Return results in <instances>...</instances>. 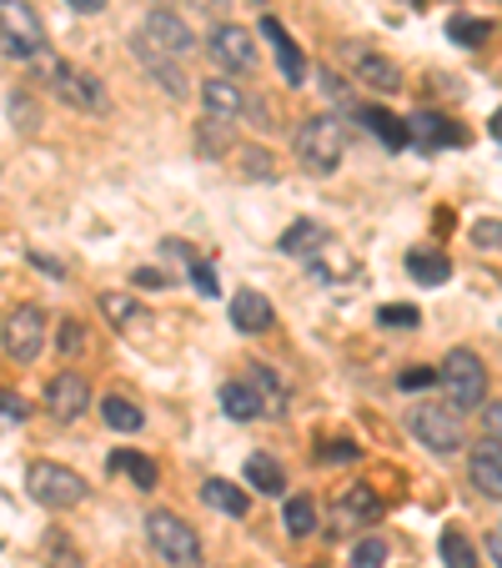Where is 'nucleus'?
I'll list each match as a JSON object with an SVG mask.
<instances>
[{"label": "nucleus", "mask_w": 502, "mask_h": 568, "mask_svg": "<svg viewBox=\"0 0 502 568\" xmlns=\"http://www.w3.org/2000/svg\"><path fill=\"white\" fill-rule=\"evenodd\" d=\"M432 383H442V367H407L402 377H397V387H402V393H417V387H432Z\"/></svg>", "instance_id": "f704fd0d"}, {"label": "nucleus", "mask_w": 502, "mask_h": 568, "mask_svg": "<svg viewBox=\"0 0 502 568\" xmlns=\"http://www.w3.org/2000/svg\"><path fill=\"white\" fill-rule=\"evenodd\" d=\"M347 61H352V71H357V81H362V87H372V91H402V71H397L387 55L367 51V45H347Z\"/></svg>", "instance_id": "ddd939ff"}, {"label": "nucleus", "mask_w": 502, "mask_h": 568, "mask_svg": "<svg viewBox=\"0 0 502 568\" xmlns=\"http://www.w3.org/2000/svg\"><path fill=\"white\" fill-rule=\"evenodd\" d=\"M31 71L41 75V81H51L55 97L71 101L75 111H106V106H111V101H106V87H101L96 75H91V71H75V65H65V61H55L51 51L35 55Z\"/></svg>", "instance_id": "f257e3e1"}, {"label": "nucleus", "mask_w": 502, "mask_h": 568, "mask_svg": "<svg viewBox=\"0 0 502 568\" xmlns=\"http://www.w3.org/2000/svg\"><path fill=\"white\" fill-rule=\"evenodd\" d=\"M488 126H492V141H498V146H502V111H492V121H488Z\"/></svg>", "instance_id": "09e8293b"}, {"label": "nucleus", "mask_w": 502, "mask_h": 568, "mask_svg": "<svg viewBox=\"0 0 502 568\" xmlns=\"http://www.w3.org/2000/svg\"><path fill=\"white\" fill-rule=\"evenodd\" d=\"M212 61L222 65V71H252V65H257V45H252V31H242V26H216V36H212Z\"/></svg>", "instance_id": "9d476101"}, {"label": "nucleus", "mask_w": 502, "mask_h": 568, "mask_svg": "<svg viewBox=\"0 0 502 568\" xmlns=\"http://www.w3.org/2000/svg\"><path fill=\"white\" fill-rule=\"evenodd\" d=\"M202 498H206V508H216V514H226V518H246V508H252V498H246L236 483H226V478H206Z\"/></svg>", "instance_id": "6ab92c4d"}, {"label": "nucleus", "mask_w": 502, "mask_h": 568, "mask_svg": "<svg viewBox=\"0 0 502 568\" xmlns=\"http://www.w3.org/2000/svg\"><path fill=\"white\" fill-rule=\"evenodd\" d=\"M377 322H382V327H402L407 333V327H417L422 317H417V307H407V302H392V307L377 312Z\"/></svg>", "instance_id": "c9c22d12"}, {"label": "nucleus", "mask_w": 502, "mask_h": 568, "mask_svg": "<svg viewBox=\"0 0 502 568\" xmlns=\"http://www.w3.org/2000/svg\"><path fill=\"white\" fill-rule=\"evenodd\" d=\"M146 538H151V548H156V554L166 558L172 568H196V564H202V544H196L192 524H182V518L166 514V508L146 514Z\"/></svg>", "instance_id": "20e7f679"}, {"label": "nucleus", "mask_w": 502, "mask_h": 568, "mask_svg": "<svg viewBox=\"0 0 502 568\" xmlns=\"http://www.w3.org/2000/svg\"><path fill=\"white\" fill-rule=\"evenodd\" d=\"M387 564V544L382 538H362V544L352 548V568H382Z\"/></svg>", "instance_id": "72a5a7b5"}, {"label": "nucleus", "mask_w": 502, "mask_h": 568, "mask_svg": "<svg viewBox=\"0 0 502 568\" xmlns=\"http://www.w3.org/2000/svg\"><path fill=\"white\" fill-rule=\"evenodd\" d=\"M317 458L321 463H357V448H352V443H327Z\"/></svg>", "instance_id": "58836bf2"}, {"label": "nucleus", "mask_w": 502, "mask_h": 568, "mask_svg": "<svg viewBox=\"0 0 502 568\" xmlns=\"http://www.w3.org/2000/svg\"><path fill=\"white\" fill-rule=\"evenodd\" d=\"M357 116H362L367 126H372V136H382V141H387V146H392V151H402L407 141H412V131H407L402 121L392 116V111H372V106H367V111H357Z\"/></svg>", "instance_id": "393cba45"}, {"label": "nucleus", "mask_w": 502, "mask_h": 568, "mask_svg": "<svg viewBox=\"0 0 502 568\" xmlns=\"http://www.w3.org/2000/svg\"><path fill=\"white\" fill-rule=\"evenodd\" d=\"M482 433L502 443V403H488V408H482Z\"/></svg>", "instance_id": "ea45409f"}, {"label": "nucleus", "mask_w": 502, "mask_h": 568, "mask_svg": "<svg viewBox=\"0 0 502 568\" xmlns=\"http://www.w3.org/2000/svg\"><path fill=\"white\" fill-rule=\"evenodd\" d=\"M136 287H166V272H156V267L136 272Z\"/></svg>", "instance_id": "c03bdc74"}, {"label": "nucleus", "mask_w": 502, "mask_h": 568, "mask_svg": "<svg viewBox=\"0 0 502 568\" xmlns=\"http://www.w3.org/2000/svg\"><path fill=\"white\" fill-rule=\"evenodd\" d=\"M472 247L498 252L502 247V222H478V226H472Z\"/></svg>", "instance_id": "e433bc0d"}, {"label": "nucleus", "mask_w": 502, "mask_h": 568, "mask_svg": "<svg viewBox=\"0 0 502 568\" xmlns=\"http://www.w3.org/2000/svg\"><path fill=\"white\" fill-rule=\"evenodd\" d=\"M277 247L287 252V257H317V252L331 247V232L321 222H291L287 236H281Z\"/></svg>", "instance_id": "a211bd4d"}, {"label": "nucleus", "mask_w": 502, "mask_h": 568, "mask_svg": "<svg viewBox=\"0 0 502 568\" xmlns=\"http://www.w3.org/2000/svg\"><path fill=\"white\" fill-rule=\"evenodd\" d=\"M202 101H206V116H216V121H232L236 111H242V91H236L226 75L202 81Z\"/></svg>", "instance_id": "4be33fe9"}, {"label": "nucleus", "mask_w": 502, "mask_h": 568, "mask_svg": "<svg viewBox=\"0 0 502 568\" xmlns=\"http://www.w3.org/2000/svg\"><path fill=\"white\" fill-rule=\"evenodd\" d=\"M412 433L422 438V448L432 453H462V418L452 403H422V408H412Z\"/></svg>", "instance_id": "0eeeda50"}, {"label": "nucleus", "mask_w": 502, "mask_h": 568, "mask_svg": "<svg viewBox=\"0 0 502 568\" xmlns=\"http://www.w3.org/2000/svg\"><path fill=\"white\" fill-rule=\"evenodd\" d=\"M297 161L307 166L311 176L337 172V161H342V121H337V116L301 121V131H297Z\"/></svg>", "instance_id": "f03ea898"}, {"label": "nucleus", "mask_w": 502, "mask_h": 568, "mask_svg": "<svg viewBox=\"0 0 502 568\" xmlns=\"http://www.w3.org/2000/svg\"><path fill=\"white\" fill-rule=\"evenodd\" d=\"M448 36L458 45H482L492 36V21H472V16H452L448 21Z\"/></svg>", "instance_id": "473e14b6"}, {"label": "nucleus", "mask_w": 502, "mask_h": 568, "mask_svg": "<svg viewBox=\"0 0 502 568\" xmlns=\"http://www.w3.org/2000/svg\"><path fill=\"white\" fill-rule=\"evenodd\" d=\"M438 548H442V564L448 568H478V554H472V544L458 534V528H448Z\"/></svg>", "instance_id": "7c9ffc66"}, {"label": "nucleus", "mask_w": 502, "mask_h": 568, "mask_svg": "<svg viewBox=\"0 0 502 568\" xmlns=\"http://www.w3.org/2000/svg\"><path fill=\"white\" fill-rule=\"evenodd\" d=\"M0 45L11 61H35L45 51V31L25 0H0Z\"/></svg>", "instance_id": "423d86ee"}, {"label": "nucleus", "mask_w": 502, "mask_h": 568, "mask_svg": "<svg viewBox=\"0 0 502 568\" xmlns=\"http://www.w3.org/2000/svg\"><path fill=\"white\" fill-rule=\"evenodd\" d=\"M407 272H412L422 287H442L452 277V262L442 252H407Z\"/></svg>", "instance_id": "b1692460"}, {"label": "nucleus", "mask_w": 502, "mask_h": 568, "mask_svg": "<svg viewBox=\"0 0 502 568\" xmlns=\"http://www.w3.org/2000/svg\"><path fill=\"white\" fill-rule=\"evenodd\" d=\"M111 473H131L141 494H151V488H156V478H161L156 463H151L146 453H131V448H116V453H111Z\"/></svg>", "instance_id": "5701e85b"}, {"label": "nucleus", "mask_w": 502, "mask_h": 568, "mask_svg": "<svg viewBox=\"0 0 502 568\" xmlns=\"http://www.w3.org/2000/svg\"><path fill=\"white\" fill-rule=\"evenodd\" d=\"M192 282H196V292H202V297H216V292H222V287H216V272H212V262H202V257L192 262Z\"/></svg>", "instance_id": "4c0bfd02"}, {"label": "nucleus", "mask_w": 502, "mask_h": 568, "mask_svg": "<svg viewBox=\"0 0 502 568\" xmlns=\"http://www.w3.org/2000/svg\"><path fill=\"white\" fill-rule=\"evenodd\" d=\"M442 393H448L452 408H482V397H488V367L478 363V353L452 347V353L442 357Z\"/></svg>", "instance_id": "7ed1b4c3"}, {"label": "nucleus", "mask_w": 502, "mask_h": 568, "mask_svg": "<svg viewBox=\"0 0 502 568\" xmlns=\"http://www.w3.org/2000/svg\"><path fill=\"white\" fill-rule=\"evenodd\" d=\"M25 494L41 508H75L86 498V478L61 468V463H31V468H25Z\"/></svg>", "instance_id": "39448f33"}, {"label": "nucleus", "mask_w": 502, "mask_h": 568, "mask_svg": "<svg viewBox=\"0 0 502 568\" xmlns=\"http://www.w3.org/2000/svg\"><path fill=\"white\" fill-rule=\"evenodd\" d=\"M252 387L262 393V403H267V413L272 418H281L287 413V387L272 377V367H262V363H252Z\"/></svg>", "instance_id": "a878e982"}, {"label": "nucleus", "mask_w": 502, "mask_h": 568, "mask_svg": "<svg viewBox=\"0 0 502 568\" xmlns=\"http://www.w3.org/2000/svg\"><path fill=\"white\" fill-rule=\"evenodd\" d=\"M101 312H106L111 327H131V322L146 317V312H141V302L126 297V292H106V297H101Z\"/></svg>", "instance_id": "cd10ccee"}, {"label": "nucleus", "mask_w": 502, "mask_h": 568, "mask_svg": "<svg viewBox=\"0 0 502 568\" xmlns=\"http://www.w3.org/2000/svg\"><path fill=\"white\" fill-rule=\"evenodd\" d=\"M468 478L482 498H502V443L498 438H482L468 453Z\"/></svg>", "instance_id": "f8f14e48"}, {"label": "nucleus", "mask_w": 502, "mask_h": 568, "mask_svg": "<svg viewBox=\"0 0 502 568\" xmlns=\"http://www.w3.org/2000/svg\"><path fill=\"white\" fill-rule=\"evenodd\" d=\"M6 357L11 363H35L41 357V343H45V312L41 307H16L6 317Z\"/></svg>", "instance_id": "6e6552de"}, {"label": "nucleus", "mask_w": 502, "mask_h": 568, "mask_svg": "<svg viewBox=\"0 0 502 568\" xmlns=\"http://www.w3.org/2000/svg\"><path fill=\"white\" fill-rule=\"evenodd\" d=\"M222 408H226V418L252 423L257 413H267V403H262V393L252 383H222Z\"/></svg>", "instance_id": "aec40b11"}, {"label": "nucleus", "mask_w": 502, "mask_h": 568, "mask_svg": "<svg viewBox=\"0 0 502 568\" xmlns=\"http://www.w3.org/2000/svg\"><path fill=\"white\" fill-rule=\"evenodd\" d=\"M412 141H417V146H468V131L452 126L448 116L417 111V116H412Z\"/></svg>", "instance_id": "dca6fc26"}, {"label": "nucleus", "mask_w": 502, "mask_h": 568, "mask_svg": "<svg viewBox=\"0 0 502 568\" xmlns=\"http://www.w3.org/2000/svg\"><path fill=\"white\" fill-rule=\"evenodd\" d=\"M101 418H106L116 433H136L141 428V408L136 403H126V397H106V403H101Z\"/></svg>", "instance_id": "c85d7f7f"}, {"label": "nucleus", "mask_w": 502, "mask_h": 568, "mask_svg": "<svg viewBox=\"0 0 502 568\" xmlns=\"http://www.w3.org/2000/svg\"><path fill=\"white\" fill-rule=\"evenodd\" d=\"M246 483H252V488H262L267 498L287 494V473H281V463L267 458V453H252V458H246Z\"/></svg>", "instance_id": "412c9836"}, {"label": "nucleus", "mask_w": 502, "mask_h": 568, "mask_svg": "<svg viewBox=\"0 0 502 568\" xmlns=\"http://www.w3.org/2000/svg\"><path fill=\"white\" fill-rule=\"evenodd\" d=\"M488 554H492V564L502 568V534H492V538H488Z\"/></svg>", "instance_id": "de8ad7c7"}, {"label": "nucleus", "mask_w": 502, "mask_h": 568, "mask_svg": "<svg viewBox=\"0 0 502 568\" xmlns=\"http://www.w3.org/2000/svg\"><path fill=\"white\" fill-rule=\"evenodd\" d=\"M65 6H75L81 16H96V11H106V0H65Z\"/></svg>", "instance_id": "a18cd8bd"}, {"label": "nucleus", "mask_w": 502, "mask_h": 568, "mask_svg": "<svg viewBox=\"0 0 502 568\" xmlns=\"http://www.w3.org/2000/svg\"><path fill=\"white\" fill-rule=\"evenodd\" d=\"M45 408H51L61 423H75L81 413L91 408V387H86V377H75V373L51 377V387H45Z\"/></svg>", "instance_id": "9b49d317"}, {"label": "nucleus", "mask_w": 502, "mask_h": 568, "mask_svg": "<svg viewBox=\"0 0 502 568\" xmlns=\"http://www.w3.org/2000/svg\"><path fill=\"white\" fill-rule=\"evenodd\" d=\"M498 534H502V528H498Z\"/></svg>", "instance_id": "8fccbe9b"}, {"label": "nucleus", "mask_w": 502, "mask_h": 568, "mask_svg": "<svg viewBox=\"0 0 502 568\" xmlns=\"http://www.w3.org/2000/svg\"><path fill=\"white\" fill-rule=\"evenodd\" d=\"M182 6H192V11H222L226 0H182Z\"/></svg>", "instance_id": "49530a36"}, {"label": "nucleus", "mask_w": 502, "mask_h": 568, "mask_svg": "<svg viewBox=\"0 0 502 568\" xmlns=\"http://www.w3.org/2000/svg\"><path fill=\"white\" fill-rule=\"evenodd\" d=\"M281 524H287L291 538H307L311 528H317V504H311V498H287V508H281Z\"/></svg>", "instance_id": "bb28decb"}, {"label": "nucleus", "mask_w": 502, "mask_h": 568, "mask_svg": "<svg viewBox=\"0 0 502 568\" xmlns=\"http://www.w3.org/2000/svg\"><path fill=\"white\" fill-rule=\"evenodd\" d=\"M267 322H272V302L262 297V292H252V287L232 292V327L236 333H262Z\"/></svg>", "instance_id": "f3484780"}, {"label": "nucleus", "mask_w": 502, "mask_h": 568, "mask_svg": "<svg viewBox=\"0 0 502 568\" xmlns=\"http://www.w3.org/2000/svg\"><path fill=\"white\" fill-rule=\"evenodd\" d=\"M16 423H25V397L6 393V428H16Z\"/></svg>", "instance_id": "a19ab883"}, {"label": "nucleus", "mask_w": 502, "mask_h": 568, "mask_svg": "<svg viewBox=\"0 0 502 568\" xmlns=\"http://www.w3.org/2000/svg\"><path fill=\"white\" fill-rule=\"evenodd\" d=\"M65 333H61V343H65V353H75L81 347V322H61Z\"/></svg>", "instance_id": "37998d69"}, {"label": "nucleus", "mask_w": 502, "mask_h": 568, "mask_svg": "<svg viewBox=\"0 0 502 568\" xmlns=\"http://www.w3.org/2000/svg\"><path fill=\"white\" fill-rule=\"evenodd\" d=\"M342 514H352V518H377V514H382V498H377L367 483H357V488H347Z\"/></svg>", "instance_id": "2f4dec72"}, {"label": "nucleus", "mask_w": 502, "mask_h": 568, "mask_svg": "<svg viewBox=\"0 0 502 568\" xmlns=\"http://www.w3.org/2000/svg\"><path fill=\"white\" fill-rule=\"evenodd\" d=\"M136 36L146 45H156L161 55H172V61H186V55H192V45H196L192 26H186L182 16H172V11H151L146 21H141Z\"/></svg>", "instance_id": "1a4fd4ad"}, {"label": "nucleus", "mask_w": 502, "mask_h": 568, "mask_svg": "<svg viewBox=\"0 0 502 568\" xmlns=\"http://www.w3.org/2000/svg\"><path fill=\"white\" fill-rule=\"evenodd\" d=\"M262 36H267L272 51H277V65H281V75H287V87H301V81H307V55H301L297 41L281 31L277 16H262Z\"/></svg>", "instance_id": "4468645a"}, {"label": "nucleus", "mask_w": 502, "mask_h": 568, "mask_svg": "<svg viewBox=\"0 0 502 568\" xmlns=\"http://www.w3.org/2000/svg\"><path fill=\"white\" fill-rule=\"evenodd\" d=\"M131 55H136V61L146 65L151 75H156V81H161V91H166V97H186V91H192V81H186V75H182V65H172V55H161L156 45H146V41H141V36H136V41H131Z\"/></svg>", "instance_id": "2eb2a0df"}, {"label": "nucleus", "mask_w": 502, "mask_h": 568, "mask_svg": "<svg viewBox=\"0 0 502 568\" xmlns=\"http://www.w3.org/2000/svg\"><path fill=\"white\" fill-rule=\"evenodd\" d=\"M6 116H11L16 131H35V126H41V111H35V101L25 97V91H6Z\"/></svg>", "instance_id": "c756f323"}, {"label": "nucleus", "mask_w": 502, "mask_h": 568, "mask_svg": "<svg viewBox=\"0 0 502 568\" xmlns=\"http://www.w3.org/2000/svg\"><path fill=\"white\" fill-rule=\"evenodd\" d=\"M321 87H327V97H331V101H347V87L337 81V71H321Z\"/></svg>", "instance_id": "79ce46f5"}]
</instances>
